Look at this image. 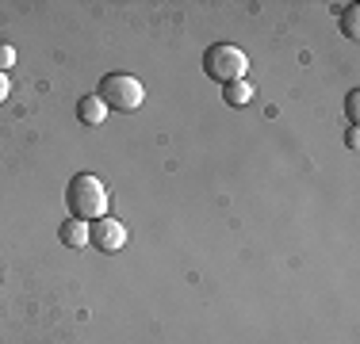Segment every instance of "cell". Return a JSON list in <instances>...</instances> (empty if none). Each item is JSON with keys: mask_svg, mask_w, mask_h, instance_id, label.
<instances>
[{"mask_svg": "<svg viewBox=\"0 0 360 344\" xmlns=\"http://www.w3.org/2000/svg\"><path fill=\"white\" fill-rule=\"evenodd\" d=\"M345 107H349V119L360 115V92H349V103H345Z\"/></svg>", "mask_w": 360, "mask_h": 344, "instance_id": "obj_10", "label": "cell"}, {"mask_svg": "<svg viewBox=\"0 0 360 344\" xmlns=\"http://www.w3.org/2000/svg\"><path fill=\"white\" fill-rule=\"evenodd\" d=\"M12 65H15V46H8V42H0V73H8Z\"/></svg>", "mask_w": 360, "mask_h": 344, "instance_id": "obj_9", "label": "cell"}, {"mask_svg": "<svg viewBox=\"0 0 360 344\" xmlns=\"http://www.w3.org/2000/svg\"><path fill=\"white\" fill-rule=\"evenodd\" d=\"M360 8L356 4H349L345 8V15H341V31H345V39H360Z\"/></svg>", "mask_w": 360, "mask_h": 344, "instance_id": "obj_8", "label": "cell"}, {"mask_svg": "<svg viewBox=\"0 0 360 344\" xmlns=\"http://www.w3.org/2000/svg\"><path fill=\"white\" fill-rule=\"evenodd\" d=\"M8 92H12V81H8V73H0V103L8 100Z\"/></svg>", "mask_w": 360, "mask_h": 344, "instance_id": "obj_11", "label": "cell"}, {"mask_svg": "<svg viewBox=\"0 0 360 344\" xmlns=\"http://www.w3.org/2000/svg\"><path fill=\"white\" fill-rule=\"evenodd\" d=\"M222 100H226L230 107H245V103L253 100V84H250V81H230V84H222Z\"/></svg>", "mask_w": 360, "mask_h": 344, "instance_id": "obj_7", "label": "cell"}, {"mask_svg": "<svg viewBox=\"0 0 360 344\" xmlns=\"http://www.w3.org/2000/svg\"><path fill=\"white\" fill-rule=\"evenodd\" d=\"M245 69H250V58H245V50H238L234 42H215V46H207V54H203V73L211 77V81H245Z\"/></svg>", "mask_w": 360, "mask_h": 344, "instance_id": "obj_2", "label": "cell"}, {"mask_svg": "<svg viewBox=\"0 0 360 344\" xmlns=\"http://www.w3.org/2000/svg\"><path fill=\"white\" fill-rule=\"evenodd\" d=\"M96 96L108 103V111L111 107H115V111H134V107H142L146 88H142L139 77H131V73H108L104 81H100Z\"/></svg>", "mask_w": 360, "mask_h": 344, "instance_id": "obj_3", "label": "cell"}, {"mask_svg": "<svg viewBox=\"0 0 360 344\" xmlns=\"http://www.w3.org/2000/svg\"><path fill=\"white\" fill-rule=\"evenodd\" d=\"M58 237H62V245H70V249H84V245H89V222L65 218L62 230H58Z\"/></svg>", "mask_w": 360, "mask_h": 344, "instance_id": "obj_6", "label": "cell"}, {"mask_svg": "<svg viewBox=\"0 0 360 344\" xmlns=\"http://www.w3.org/2000/svg\"><path fill=\"white\" fill-rule=\"evenodd\" d=\"M77 119H81L84 126H100L108 119V103L100 96H84L81 103H77Z\"/></svg>", "mask_w": 360, "mask_h": 344, "instance_id": "obj_5", "label": "cell"}, {"mask_svg": "<svg viewBox=\"0 0 360 344\" xmlns=\"http://www.w3.org/2000/svg\"><path fill=\"white\" fill-rule=\"evenodd\" d=\"M65 199H70L73 218H81V222H96L108 214V187L100 184V176H92V172H81V176L70 180Z\"/></svg>", "mask_w": 360, "mask_h": 344, "instance_id": "obj_1", "label": "cell"}, {"mask_svg": "<svg viewBox=\"0 0 360 344\" xmlns=\"http://www.w3.org/2000/svg\"><path fill=\"white\" fill-rule=\"evenodd\" d=\"M89 241H92V249L96 253H119V249L127 245V226L119 218H96V222H89Z\"/></svg>", "mask_w": 360, "mask_h": 344, "instance_id": "obj_4", "label": "cell"}]
</instances>
